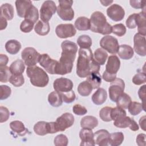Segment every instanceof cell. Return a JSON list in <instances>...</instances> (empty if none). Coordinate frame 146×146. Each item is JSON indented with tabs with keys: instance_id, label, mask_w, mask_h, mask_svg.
<instances>
[{
	"instance_id": "6da1fadb",
	"label": "cell",
	"mask_w": 146,
	"mask_h": 146,
	"mask_svg": "<svg viewBox=\"0 0 146 146\" xmlns=\"http://www.w3.org/2000/svg\"><path fill=\"white\" fill-rule=\"evenodd\" d=\"M61 47L62 52L57 63L55 74L64 75L72 71L73 63L78 51V46L73 42L66 40L61 43Z\"/></svg>"
},
{
	"instance_id": "7a4b0ae2",
	"label": "cell",
	"mask_w": 146,
	"mask_h": 146,
	"mask_svg": "<svg viewBox=\"0 0 146 146\" xmlns=\"http://www.w3.org/2000/svg\"><path fill=\"white\" fill-rule=\"evenodd\" d=\"M76 64V74L80 78H86L90 74L99 72L100 65L94 58L90 48H81L78 51Z\"/></svg>"
},
{
	"instance_id": "3957f363",
	"label": "cell",
	"mask_w": 146,
	"mask_h": 146,
	"mask_svg": "<svg viewBox=\"0 0 146 146\" xmlns=\"http://www.w3.org/2000/svg\"><path fill=\"white\" fill-rule=\"evenodd\" d=\"M90 29L92 32L102 35L112 33V26L107 21L105 15L100 11H95L90 17Z\"/></svg>"
},
{
	"instance_id": "277c9868",
	"label": "cell",
	"mask_w": 146,
	"mask_h": 146,
	"mask_svg": "<svg viewBox=\"0 0 146 146\" xmlns=\"http://www.w3.org/2000/svg\"><path fill=\"white\" fill-rule=\"evenodd\" d=\"M26 75L29 78L30 83L37 87H44L49 82L47 74L41 68L37 66L27 67Z\"/></svg>"
},
{
	"instance_id": "5b68a950",
	"label": "cell",
	"mask_w": 146,
	"mask_h": 146,
	"mask_svg": "<svg viewBox=\"0 0 146 146\" xmlns=\"http://www.w3.org/2000/svg\"><path fill=\"white\" fill-rule=\"evenodd\" d=\"M59 5L57 7V14L63 21H71L74 17V11L72 9V1L62 0L59 1Z\"/></svg>"
},
{
	"instance_id": "8992f818",
	"label": "cell",
	"mask_w": 146,
	"mask_h": 146,
	"mask_svg": "<svg viewBox=\"0 0 146 146\" xmlns=\"http://www.w3.org/2000/svg\"><path fill=\"white\" fill-rule=\"evenodd\" d=\"M40 55L34 48L28 47L23 49L21 57L25 64L28 67L34 66L39 62Z\"/></svg>"
},
{
	"instance_id": "52a82bcc",
	"label": "cell",
	"mask_w": 146,
	"mask_h": 146,
	"mask_svg": "<svg viewBox=\"0 0 146 146\" xmlns=\"http://www.w3.org/2000/svg\"><path fill=\"white\" fill-rule=\"evenodd\" d=\"M124 82L120 78H116L113 81L111 82L108 88L109 96L111 100L116 102L119 96L124 92Z\"/></svg>"
},
{
	"instance_id": "ba28073f",
	"label": "cell",
	"mask_w": 146,
	"mask_h": 146,
	"mask_svg": "<svg viewBox=\"0 0 146 146\" xmlns=\"http://www.w3.org/2000/svg\"><path fill=\"white\" fill-rule=\"evenodd\" d=\"M35 133L39 136H44L48 133H55L58 132L55 122L39 121L34 126Z\"/></svg>"
},
{
	"instance_id": "9c48e42d",
	"label": "cell",
	"mask_w": 146,
	"mask_h": 146,
	"mask_svg": "<svg viewBox=\"0 0 146 146\" xmlns=\"http://www.w3.org/2000/svg\"><path fill=\"white\" fill-rule=\"evenodd\" d=\"M57 10V7L53 1H44L40 9V17L41 21L44 22H48L52 16Z\"/></svg>"
},
{
	"instance_id": "30bf717a",
	"label": "cell",
	"mask_w": 146,
	"mask_h": 146,
	"mask_svg": "<svg viewBox=\"0 0 146 146\" xmlns=\"http://www.w3.org/2000/svg\"><path fill=\"white\" fill-rule=\"evenodd\" d=\"M100 46L105 51L112 54L117 53L119 48L117 39L111 35H106L103 36L100 39Z\"/></svg>"
},
{
	"instance_id": "8fae6325",
	"label": "cell",
	"mask_w": 146,
	"mask_h": 146,
	"mask_svg": "<svg viewBox=\"0 0 146 146\" xmlns=\"http://www.w3.org/2000/svg\"><path fill=\"white\" fill-rule=\"evenodd\" d=\"M74 121L75 119L72 114L68 112L63 113L55 121L56 128L58 131H64L71 127L74 124Z\"/></svg>"
},
{
	"instance_id": "7c38bea8",
	"label": "cell",
	"mask_w": 146,
	"mask_h": 146,
	"mask_svg": "<svg viewBox=\"0 0 146 146\" xmlns=\"http://www.w3.org/2000/svg\"><path fill=\"white\" fill-rule=\"evenodd\" d=\"M113 125L118 128H125L129 127L132 131H138L139 127L137 123L129 116H121L113 120Z\"/></svg>"
},
{
	"instance_id": "4fadbf2b",
	"label": "cell",
	"mask_w": 146,
	"mask_h": 146,
	"mask_svg": "<svg viewBox=\"0 0 146 146\" xmlns=\"http://www.w3.org/2000/svg\"><path fill=\"white\" fill-rule=\"evenodd\" d=\"M76 30L72 24H60L55 29V33L60 38H67L72 37L76 34Z\"/></svg>"
},
{
	"instance_id": "5bb4252c",
	"label": "cell",
	"mask_w": 146,
	"mask_h": 146,
	"mask_svg": "<svg viewBox=\"0 0 146 146\" xmlns=\"http://www.w3.org/2000/svg\"><path fill=\"white\" fill-rule=\"evenodd\" d=\"M58 62V61L51 58L47 54H41L39 60V64L50 74H55Z\"/></svg>"
},
{
	"instance_id": "9a60e30c",
	"label": "cell",
	"mask_w": 146,
	"mask_h": 146,
	"mask_svg": "<svg viewBox=\"0 0 146 146\" xmlns=\"http://www.w3.org/2000/svg\"><path fill=\"white\" fill-rule=\"evenodd\" d=\"M73 86V82L70 79L63 77L55 79L53 83L55 91L59 93L70 91L72 90Z\"/></svg>"
},
{
	"instance_id": "2e32d148",
	"label": "cell",
	"mask_w": 146,
	"mask_h": 146,
	"mask_svg": "<svg viewBox=\"0 0 146 146\" xmlns=\"http://www.w3.org/2000/svg\"><path fill=\"white\" fill-rule=\"evenodd\" d=\"M107 14L111 20L119 22L124 18L125 11L121 6L115 3L112 5L107 9Z\"/></svg>"
},
{
	"instance_id": "e0dca14e",
	"label": "cell",
	"mask_w": 146,
	"mask_h": 146,
	"mask_svg": "<svg viewBox=\"0 0 146 146\" xmlns=\"http://www.w3.org/2000/svg\"><path fill=\"white\" fill-rule=\"evenodd\" d=\"M145 36L136 33L133 38V50L140 56H145L146 55V44Z\"/></svg>"
},
{
	"instance_id": "ac0fdd59",
	"label": "cell",
	"mask_w": 146,
	"mask_h": 146,
	"mask_svg": "<svg viewBox=\"0 0 146 146\" xmlns=\"http://www.w3.org/2000/svg\"><path fill=\"white\" fill-rule=\"evenodd\" d=\"M79 137L81 139V146H94L95 145L94 140V133L92 129L88 128H82L79 132Z\"/></svg>"
},
{
	"instance_id": "d6986e66",
	"label": "cell",
	"mask_w": 146,
	"mask_h": 146,
	"mask_svg": "<svg viewBox=\"0 0 146 146\" xmlns=\"http://www.w3.org/2000/svg\"><path fill=\"white\" fill-rule=\"evenodd\" d=\"M110 133L106 129H100L94 133L95 144L99 146H107L109 144Z\"/></svg>"
},
{
	"instance_id": "ffe728a7",
	"label": "cell",
	"mask_w": 146,
	"mask_h": 146,
	"mask_svg": "<svg viewBox=\"0 0 146 146\" xmlns=\"http://www.w3.org/2000/svg\"><path fill=\"white\" fill-rule=\"evenodd\" d=\"M120 67V61L119 58L115 55H111L108 58L105 71L111 74H116Z\"/></svg>"
},
{
	"instance_id": "44dd1931",
	"label": "cell",
	"mask_w": 146,
	"mask_h": 146,
	"mask_svg": "<svg viewBox=\"0 0 146 146\" xmlns=\"http://www.w3.org/2000/svg\"><path fill=\"white\" fill-rule=\"evenodd\" d=\"M136 23L137 26L138 33L145 36L146 35V25H145V9L143 11L136 14Z\"/></svg>"
},
{
	"instance_id": "7402d4cb",
	"label": "cell",
	"mask_w": 146,
	"mask_h": 146,
	"mask_svg": "<svg viewBox=\"0 0 146 146\" xmlns=\"http://www.w3.org/2000/svg\"><path fill=\"white\" fill-rule=\"evenodd\" d=\"M16 10L17 12V15L21 18H24L25 15L32 4L31 1L27 0H18L15 2Z\"/></svg>"
},
{
	"instance_id": "603a6c76",
	"label": "cell",
	"mask_w": 146,
	"mask_h": 146,
	"mask_svg": "<svg viewBox=\"0 0 146 146\" xmlns=\"http://www.w3.org/2000/svg\"><path fill=\"white\" fill-rule=\"evenodd\" d=\"M117 54L121 59L128 60L133 57L134 51L132 47L130 46L127 44H121L119 46Z\"/></svg>"
},
{
	"instance_id": "cb8c5ba5",
	"label": "cell",
	"mask_w": 146,
	"mask_h": 146,
	"mask_svg": "<svg viewBox=\"0 0 146 146\" xmlns=\"http://www.w3.org/2000/svg\"><path fill=\"white\" fill-rule=\"evenodd\" d=\"M107 92L103 88H99L92 96V101L96 105H101L107 100Z\"/></svg>"
},
{
	"instance_id": "d4e9b609",
	"label": "cell",
	"mask_w": 146,
	"mask_h": 146,
	"mask_svg": "<svg viewBox=\"0 0 146 146\" xmlns=\"http://www.w3.org/2000/svg\"><path fill=\"white\" fill-rule=\"evenodd\" d=\"M98 125V120L93 116H86L80 120V126L83 128L92 129Z\"/></svg>"
},
{
	"instance_id": "484cf974",
	"label": "cell",
	"mask_w": 146,
	"mask_h": 146,
	"mask_svg": "<svg viewBox=\"0 0 146 146\" xmlns=\"http://www.w3.org/2000/svg\"><path fill=\"white\" fill-rule=\"evenodd\" d=\"M10 127L13 132L21 136H25L28 132V129L25 127L23 123L19 120L11 121L10 123Z\"/></svg>"
},
{
	"instance_id": "4316f807",
	"label": "cell",
	"mask_w": 146,
	"mask_h": 146,
	"mask_svg": "<svg viewBox=\"0 0 146 146\" xmlns=\"http://www.w3.org/2000/svg\"><path fill=\"white\" fill-rule=\"evenodd\" d=\"M0 16L4 17L8 21L14 18V8L10 3H3L0 7Z\"/></svg>"
},
{
	"instance_id": "83f0119b",
	"label": "cell",
	"mask_w": 146,
	"mask_h": 146,
	"mask_svg": "<svg viewBox=\"0 0 146 146\" xmlns=\"http://www.w3.org/2000/svg\"><path fill=\"white\" fill-rule=\"evenodd\" d=\"M9 67L11 74L14 75H21L25 69V63L21 59H17L12 62Z\"/></svg>"
},
{
	"instance_id": "f1b7e54d",
	"label": "cell",
	"mask_w": 146,
	"mask_h": 146,
	"mask_svg": "<svg viewBox=\"0 0 146 146\" xmlns=\"http://www.w3.org/2000/svg\"><path fill=\"white\" fill-rule=\"evenodd\" d=\"M21 48V43L15 39L8 40L5 44V49L6 51L12 55L17 54Z\"/></svg>"
},
{
	"instance_id": "f546056e",
	"label": "cell",
	"mask_w": 146,
	"mask_h": 146,
	"mask_svg": "<svg viewBox=\"0 0 146 146\" xmlns=\"http://www.w3.org/2000/svg\"><path fill=\"white\" fill-rule=\"evenodd\" d=\"M48 101L51 106L54 107L60 106L63 103L61 94L57 91H52L48 96Z\"/></svg>"
},
{
	"instance_id": "4dcf8cb0",
	"label": "cell",
	"mask_w": 146,
	"mask_h": 146,
	"mask_svg": "<svg viewBox=\"0 0 146 146\" xmlns=\"http://www.w3.org/2000/svg\"><path fill=\"white\" fill-rule=\"evenodd\" d=\"M50 27L48 22H44L42 21H39L34 27L35 32L41 36L46 35L50 32Z\"/></svg>"
},
{
	"instance_id": "1f68e13d",
	"label": "cell",
	"mask_w": 146,
	"mask_h": 146,
	"mask_svg": "<svg viewBox=\"0 0 146 146\" xmlns=\"http://www.w3.org/2000/svg\"><path fill=\"white\" fill-rule=\"evenodd\" d=\"M75 27L80 31H86L90 29V19L86 17H80L75 22Z\"/></svg>"
},
{
	"instance_id": "d6a6232c",
	"label": "cell",
	"mask_w": 146,
	"mask_h": 146,
	"mask_svg": "<svg viewBox=\"0 0 146 146\" xmlns=\"http://www.w3.org/2000/svg\"><path fill=\"white\" fill-rule=\"evenodd\" d=\"M107 57V52L102 48H97L94 52V58L99 65H104Z\"/></svg>"
},
{
	"instance_id": "836d02e7",
	"label": "cell",
	"mask_w": 146,
	"mask_h": 146,
	"mask_svg": "<svg viewBox=\"0 0 146 146\" xmlns=\"http://www.w3.org/2000/svg\"><path fill=\"white\" fill-rule=\"evenodd\" d=\"M86 80L92 86L93 89L98 88L102 83V76L99 72L92 73L87 77Z\"/></svg>"
},
{
	"instance_id": "e575fe53",
	"label": "cell",
	"mask_w": 146,
	"mask_h": 146,
	"mask_svg": "<svg viewBox=\"0 0 146 146\" xmlns=\"http://www.w3.org/2000/svg\"><path fill=\"white\" fill-rule=\"evenodd\" d=\"M124 135L121 132L110 133L109 144L111 146H118L121 144L124 140Z\"/></svg>"
},
{
	"instance_id": "d590c367",
	"label": "cell",
	"mask_w": 146,
	"mask_h": 146,
	"mask_svg": "<svg viewBox=\"0 0 146 146\" xmlns=\"http://www.w3.org/2000/svg\"><path fill=\"white\" fill-rule=\"evenodd\" d=\"M93 88L92 86L87 81H83L78 87V92L82 96H87L90 95Z\"/></svg>"
},
{
	"instance_id": "8d00e7d4",
	"label": "cell",
	"mask_w": 146,
	"mask_h": 146,
	"mask_svg": "<svg viewBox=\"0 0 146 146\" xmlns=\"http://www.w3.org/2000/svg\"><path fill=\"white\" fill-rule=\"evenodd\" d=\"M127 108L132 115L136 116L139 115L143 110L145 111V106L139 102H131Z\"/></svg>"
},
{
	"instance_id": "74e56055",
	"label": "cell",
	"mask_w": 146,
	"mask_h": 146,
	"mask_svg": "<svg viewBox=\"0 0 146 146\" xmlns=\"http://www.w3.org/2000/svg\"><path fill=\"white\" fill-rule=\"evenodd\" d=\"M24 18L25 19L29 20L34 23L36 22L39 18V13L37 8L33 5H31L27 10Z\"/></svg>"
},
{
	"instance_id": "f35d334b",
	"label": "cell",
	"mask_w": 146,
	"mask_h": 146,
	"mask_svg": "<svg viewBox=\"0 0 146 146\" xmlns=\"http://www.w3.org/2000/svg\"><path fill=\"white\" fill-rule=\"evenodd\" d=\"M131 102V98L129 95L126 93L123 92L119 96L116 103L117 107H119L123 109H127Z\"/></svg>"
},
{
	"instance_id": "ab89813d",
	"label": "cell",
	"mask_w": 146,
	"mask_h": 146,
	"mask_svg": "<svg viewBox=\"0 0 146 146\" xmlns=\"http://www.w3.org/2000/svg\"><path fill=\"white\" fill-rule=\"evenodd\" d=\"M77 43L81 48H90L92 46V39L87 35H82L78 37Z\"/></svg>"
},
{
	"instance_id": "60d3db41",
	"label": "cell",
	"mask_w": 146,
	"mask_h": 146,
	"mask_svg": "<svg viewBox=\"0 0 146 146\" xmlns=\"http://www.w3.org/2000/svg\"><path fill=\"white\" fill-rule=\"evenodd\" d=\"M11 75L10 67L7 66L0 67V81L2 83H6L9 80Z\"/></svg>"
},
{
	"instance_id": "b9f144b4",
	"label": "cell",
	"mask_w": 146,
	"mask_h": 146,
	"mask_svg": "<svg viewBox=\"0 0 146 146\" xmlns=\"http://www.w3.org/2000/svg\"><path fill=\"white\" fill-rule=\"evenodd\" d=\"M112 107H104L99 111V117L104 121L108 122L112 121L111 117V112Z\"/></svg>"
},
{
	"instance_id": "7bdbcfd3",
	"label": "cell",
	"mask_w": 146,
	"mask_h": 146,
	"mask_svg": "<svg viewBox=\"0 0 146 146\" xmlns=\"http://www.w3.org/2000/svg\"><path fill=\"white\" fill-rule=\"evenodd\" d=\"M9 82L15 87H20L24 84L25 79L22 74L21 75H14L11 74L10 79Z\"/></svg>"
},
{
	"instance_id": "ee69618b",
	"label": "cell",
	"mask_w": 146,
	"mask_h": 146,
	"mask_svg": "<svg viewBox=\"0 0 146 146\" xmlns=\"http://www.w3.org/2000/svg\"><path fill=\"white\" fill-rule=\"evenodd\" d=\"M112 33L118 36H122L126 33V27L122 23L116 24L112 26Z\"/></svg>"
},
{
	"instance_id": "f6af8a7d",
	"label": "cell",
	"mask_w": 146,
	"mask_h": 146,
	"mask_svg": "<svg viewBox=\"0 0 146 146\" xmlns=\"http://www.w3.org/2000/svg\"><path fill=\"white\" fill-rule=\"evenodd\" d=\"M125 115H126V112L123 108L117 106L112 108L111 112V117L112 120H115L116 119Z\"/></svg>"
},
{
	"instance_id": "bcb514c9",
	"label": "cell",
	"mask_w": 146,
	"mask_h": 146,
	"mask_svg": "<svg viewBox=\"0 0 146 146\" xmlns=\"http://www.w3.org/2000/svg\"><path fill=\"white\" fill-rule=\"evenodd\" d=\"M34 23L27 20L24 19L20 25V30L25 33H30L33 29Z\"/></svg>"
},
{
	"instance_id": "7dc6e473",
	"label": "cell",
	"mask_w": 146,
	"mask_h": 146,
	"mask_svg": "<svg viewBox=\"0 0 146 146\" xmlns=\"http://www.w3.org/2000/svg\"><path fill=\"white\" fill-rule=\"evenodd\" d=\"M68 143L67 137L63 134L57 135L54 140V145L56 146H67Z\"/></svg>"
},
{
	"instance_id": "c3c4849f",
	"label": "cell",
	"mask_w": 146,
	"mask_h": 146,
	"mask_svg": "<svg viewBox=\"0 0 146 146\" xmlns=\"http://www.w3.org/2000/svg\"><path fill=\"white\" fill-rule=\"evenodd\" d=\"M63 102L66 103H71L73 102L76 99V95L74 91L71 90L70 91L60 93Z\"/></svg>"
},
{
	"instance_id": "681fc988",
	"label": "cell",
	"mask_w": 146,
	"mask_h": 146,
	"mask_svg": "<svg viewBox=\"0 0 146 146\" xmlns=\"http://www.w3.org/2000/svg\"><path fill=\"white\" fill-rule=\"evenodd\" d=\"M146 82V75L144 72H138L132 78V82L136 85H141Z\"/></svg>"
},
{
	"instance_id": "f907efd6",
	"label": "cell",
	"mask_w": 146,
	"mask_h": 146,
	"mask_svg": "<svg viewBox=\"0 0 146 146\" xmlns=\"http://www.w3.org/2000/svg\"><path fill=\"white\" fill-rule=\"evenodd\" d=\"M1 100H3L7 99L11 95V88L6 85H1Z\"/></svg>"
},
{
	"instance_id": "816d5d0a",
	"label": "cell",
	"mask_w": 146,
	"mask_h": 146,
	"mask_svg": "<svg viewBox=\"0 0 146 146\" xmlns=\"http://www.w3.org/2000/svg\"><path fill=\"white\" fill-rule=\"evenodd\" d=\"M10 116L9 110L3 106L0 107V122L1 123L6 121Z\"/></svg>"
},
{
	"instance_id": "f5cc1de1",
	"label": "cell",
	"mask_w": 146,
	"mask_h": 146,
	"mask_svg": "<svg viewBox=\"0 0 146 146\" xmlns=\"http://www.w3.org/2000/svg\"><path fill=\"white\" fill-rule=\"evenodd\" d=\"M72 111L75 115L79 116L84 115L87 112V110L86 108L79 104H76L73 106Z\"/></svg>"
},
{
	"instance_id": "db71d44e",
	"label": "cell",
	"mask_w": 146,
	"mask_h": 146,
	"mask_svg": "<svg viewBox=\"0 0 146 146\" xmlns=\"http://www.w3.org/2000/svg\"><path fill=\"white\" fill-rule=\"evenodd\" d=\"M136 13H133L130 15L126 20V26L129 29H133L136 27Z\"/></svg>"
},
{
	"instance_id": "11a10c76",
	"label": "cell",
	"mask_w": 146,
	"mask_h": 146,
	"mask_svg": "<svg viewBox=\"0 0 146 146\" xmlns=\"http://www.w3.org/2000/svg\"><path fill=\"white\" fill-rule=\"evenodd\" d=\"M131 6L135 9H143L145 8V2L143 1H130Z\"/></svg>"
},
{
	"instance_id": "9f6ffc18",
	"label": "cell",
	"mask_w": 146,
	"mask_h": 146,
	"mask_svg": "<svg viewBox=\"0 0 146 146\" xmlns=\"http://www.w3.org/2000/svg\"><path fill=\"white\" fill-rule=\"evenodd\" d=\"M102 78L106 82H111L116 78V74H111L104 71L102 75Z\"/></svg>"
},
{
	"instance_id": "6f0895ef",
	"label": "cell",
	"mask_w": 146,
	"mask_h": 146,
	"mask_svg": "<svg viewBox=\"0 0 146 146\" xmlns=\"http://www.w3.org/2000/svg\"><path fill=\"white\" fill-rule=\"evenodd\" d=\"M145 137L146 135L144 133L139 134L136 139V143L139 146H145Z\"/></svg>"
},
{
	"instance_id": "680465c9",
	"label": "cell",
	"mask_w": 146,
	"mask_h": 146,
	"mask_svg": "<svg viewBox=\"0 0 146 146\" xmlns=\"http://www.w3.org/2000/svg\"><path fill=\"white\" fill-rule=\"evenodd\" d=\"M145 87L146 85H144L141 86L139 91H138V95L139 98L142 100L143 104H145ZM145 106V105H144Z\"/></svg>"
},
{
	"instance_id": "91938a15",
	"label": "cell",
	"mask_w": 146,
	"mask_h": 146,
	"mask_svg": "<svg viewBox=\"0 0 146 146\" xmlns=\"http://www.w3.org/2000/svg\"><path fill=\"white\" fill-rule=\"evenodd\" d=\"M9 61L8 56L5 54L0 55V67L6 66Z\"/></svg>"
},
{
	"instance_id": "94428289",
	"label": "cell",
	"mask_w": 146,
	"mask_h": 146,
	"mask_svg": "<svg viewBox=\"0 0 146 146\" xmlns=\"http://www.w3.org/2000/svg\"><path fill=\"white\" fill-rule=\"evenodd\" d=\"M0 18H1V22H1V24H0L1 28H0V30H2L6 29V27H7V19L6 18H5L4 17L0 16Z\"/></svg>"
},
{
	"instance_id": "6125c7cd",
	"label": "cell",
	"mask_w": 146,
	"mask_h": 146,
	"mask_svg": "<svg viewBox=\"0 0 146 146\" xmlns=\"http://www.w3.org/2000/svg\"><path fill=\"white\" fill-rule=\"evenodd\" d=\"M145 116H143L139 120V125L143 131H145Z\"/></svg>"
},
{
	"instance_id": "be15d7a7",
	"label": "cell",
	"mask_w": 146,
	"mask_h": 146,
	"mask_svg": "<svg viewBox=\"0 0 146 146\" xmlns=\"http://www.w3.org/2000/svg\"><path fill=\"white\" fill-rule=\"evenodd\" d=\"M100 2L103 6H108L110 3H112L113 1H100Z\"/></svg>"
}]
</instances>
